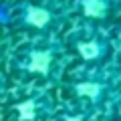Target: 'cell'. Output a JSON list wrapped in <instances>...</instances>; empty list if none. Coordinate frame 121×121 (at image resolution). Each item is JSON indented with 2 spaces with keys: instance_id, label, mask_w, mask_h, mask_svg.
I'll return each instance as SVG.
<instances>
[{
  "instance_id": "3",
  "label": "cell",
  "mask_w": 121,
  "mask_h": 121,
  "mask_svg": "<svg viewBox=\"0 0 121 121\" xmlns=\"http://www.w3.org/2000/svg\"><path fill=\"white\" fill-rule=\"evenodd\" d=\"M81 6H83V12H85L87 16H93V18H101V16L107 14L105 0H83Z\"/></svg>"
},
{
  "instance_id": "4",
  "label": "cell",
  "mask_w": 121,
  "mask_h": 121,
  "mask_svg": "<svg viewBox=\"0 0 121 121\" xmlns=\"http://www.w3.org/2000/svg\"><path fill=\"white\" fill-rule=\"evenodd\" d=\"M77 93L81 97H89V99H97V97L101 95V89L103 87L99 85V83H93V81H85V83H79L77 87Z\"/></svg>"
},
{
  "instance_id": "7",
  "label": "cell",
  "mask_w": 121,
  "mask_h": 121,
  "mask_svg": "<svg viewBox=\"0 0 121 121\" xmlns=\"http://www.w3.org/2000/svg\"><path fill=\"white\" fill-rule=\"evenodd\" d=\"M67 121H81V117H69Z\"/></svg>"
},
{
  "instance_id": "2",
  "label": "cell",
  "mask_w": 121,
  "mask_h": 121,
  "mask_svg": "<svg viewBox=\"0 0 121 121\" xmlns=\"http://www.w3.org/2000/svg\"><path fill=\"white\" fill-rule=\"evenodd\" d=\"M26 22L30 26H35V28H43V26H47L51 22V12L40 8V6H30L26 10Z\"/></svg>"
},
{
  "instance_id": "1",
  "label": "cell",
  "mask_w": 121,
  "mask_h": 121,
  "mask_svg": "<svg viewBox=\"0 0 121 121\" xmlns=\"http://www.w3.org/2000/svg\"><path fill=\"white\" fill-rule=\"evenodd\" d=\"M52 60V52L51 51H32L28 59V71L32 73H47Z\"/></svg>"
},
{
  "instance_id": "5",
  "label": "cell",
  "mask_w": 121,
  "mask_h": 121,
  "mask_svg": "<svg viewBox=\"0 0 121 121\" xmlns=\"http://www.w3.org/2000/svg\"><path fill=\"white\" fill-rule=\"evenodd\" d=\"M77 51L81 52V56H83V59H87V60L99 59V55H101V47L95 43V40H89V43H79V44H77Z\"/></svg>"
},
{
  "instance_id": "6",
  "label": "cell",
  "mask_w": 121,
  "mask_h": 121,
  "mask_svg": "<svg viewBox=\"0 0 121 121\" xmlns=\"http://www.w3.org/2000/svg\"><path fill=\"white\" fill-rule=\"evenodd\" d=\"M18 115H20V119H32L35 117V105L30 103V101L20 103L18 105Z\"/></svg>"
}]
</instances>
